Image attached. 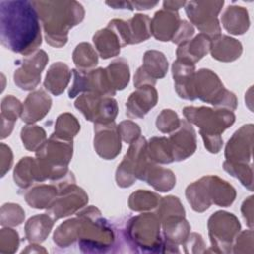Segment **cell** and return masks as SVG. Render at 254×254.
<instances>
[{"instance_id":"obj_1","label":"cell","mask_w":254,"mask_h":254,"mask_svg":"<svg viewBox=\"0 0 254 254\" xmlns=\"http://www.w3.org/2000/svg\"><path fill=\"white\" fill-rule=\"evenodd\" d=\"M0 40L6 49L23 56L38 51L42 35L33 1H0Z\"/></svg>"},{"instance_id":"obj_2","label":"cell","mask_w":254,"mask_h":254,"mask_svg":"<svg viewBox=\"0 0 254 254\" xmlns=\"http://www.w3.org/2000/svg\"><path fill=\"white\" fill-rule=\"evenodd\" d=\"M44 28L46 42L55 48L64 47L69 30L78 25L85 12L76 1H33Z\"/></svg>"},{"instance_id":"obj_3","label":"cell","mask_w":254,"mask_h":254,"mask_svg":"<svg viewBox=\"0 0 254 254\" xmlns=\"http://www.w3.org/2000/svg\"><path fill=\"white\" fill-rule=\"evenodd\" d=\"M186 120L199 128L204 147L209 153L217 154L223 145L221 134L235 122L232 111L206 106H187L183 109Z\"/></svg>"},{"instance_id":"obj_4","label":"cell","mask_w":254,"mask_h":254,"mask_svg":"<svg viewBox=\"0 0 254 254\" xmlns=\"http://www.w3.org/2000/svg\"><path fill=\"white\" fill-rule=\"evenodd\" d=\"M79 227L77 242L83 253H105L115 244L116 235L112 225L101 215L100 210L87 206L77 213Z\"/></svg>"},{"instance_id":"obj_5","label":"cell","mask_w":254,"mask_h":254,"mask_svg":"<svg viewBox=\"0 0 254 254\" xmlns=\"http://www.w3.org/2000/svg\"><path fill=\"white\" fill-rule=\"evenodd\" d=\"M72 154V141L63 140L52 134L36 151L39 182H56L65 177L69 172L67 167Z\"/></svg>"},{"instance_id":"obj_6","label":"cell","mask_w":254,"mask_h":254,"mask_svg":"<svg viewBox=\"0 0 254 254\" xmlns=\"http://www.w3.org/2000/svg\"><path fill=\"white\" fill-rule=\"evenodd\" d=\"M160 228L161 221L156 212H146L127 221L123 236L135 252L163 253V237Z\"/></svg>"},{"instance_id":"obj_7","label":"cell","mask_w":254,"mask_h":254,"mask_svg":"<svg viewBox=\"0 0 254 254\" xmlns=\"http://www.w3.org/2000/svg\"><path fill=\"white\" fill-rule=\"evenodd\" d=\"M193 89L195 98L216 108L233 111L237 107L235 94L226 89L217 74L210 69L201 68L195 71Z\"/></svg>"},{"instance_id":"obj_8","label":"cell","mask_w":254,"mask_h":254,"mask_svg":"<svg viewBox=\"0 0 254 254\" xmlns=\"http://www.w3.org/2000/svg\"><path fill=\"white\" fill-rule=\"evenodd\" d=\"M53 183L58 186L59 192L47 210L54 220L71 215L87 204L88 195L75 185L74 176L70 171L65 177Z\"/></svg>"},{"instance_id":"obj_9","label":"cell","mask_w":254,"mask_h":254,"mask_svg":"<svg viewBox=\"0 0 254 254\" xmlns=\"http://www.w3.org/2000/svg\"><path fill=\"white\" fill-rule=\"evenodd\" d=\"M150 162L147 155V141L144 137H139L130 144L122 162L117 167L115 173L117 186L129 188L136 180L142 181Z\"/></svg>"},{"instance_id":"obj_10","label":"cell","mask_w":254,"mask_h":254,"mask_svg":"<svg viewBox=\"0 0 254 254\" xmlns=\"http://www.w3.org/2000/svg\"><path fill=\"white\" fill-rule=\"evenodd\" d=\"M207 228L213 252H232L233 242L241 228L240 222L234 214L222 210L214 212L208 218Z\"/></svg>"},{"instance_id":"obj_11","label":"cell","mask_w":254,"mask_h":254,"mask_svg":"<svg viewBox=\"0 0 254 254\" xmlns=\"http://www.w3.org/2000/svg\"><path fill=\"white\" fill-rule=\"evenodd\" d=\"M224 1H189L186 2L185 11L190 23L201 34L211 40L221 35V28L217 19Z\"/></svg>"},{"instance_id":"obj_12","label":"cell","mask_w":254,"mask_h":254,"mask_svg":"<svg viewBox=\"0 0 254 254\" xmlns=\"http://www.w3.org/2000/svg\"><path fill=\"white\" fill-rule=\"evenodd\" d=\"M74 106L86 120L94 124H107L114 122L118 114L117 101L112 96L98 93H81L75 100Z\"/></svg>"},{"instance_id":"obj_13","label":"cell","mask_w":254,"mask_h":254,"mask_svg":"<svg viewBox=\"0 0 254 254\" xmlns=\"http://www.w3.org/2000/svg\"><path fill=\"white\" fill-rule=\"evenodd\" d=\"M73 82L68 90V97L74 98L79 93L91 92L105 96H113L116 91L111 87L105 69L98 67L91 70L72 69Z\"/></svg>"},{"instance_id":"obj_14","label":"cell","mask_w":254,"mask_h":254,"mask_svg":"<svg viewBox=\"0 0 254 254\" xmlns=\"http://www.w3.org/2000/svg\"><path fill=\"white\" fill-rule=\"evenodd\" d=\"M49 62L47 53L38 50L17 62L19 67L14 72L15 84L23 90L35 89L41 81V74Z\"/></svg>"},{"instance_id":"obj_15","label":"cell","mask_w":254,"mask_h":254,"mask_svg":"<svg viewBox=\"0 0 254 254\" xmlns=\"http://www.w3.org/2000/svg\"><path fill=\"white\" fill-rule=\"evenodd\" d=\"M169 64L166 56L159 51L149 50L144 54L143 64L134 75V86L136 88L152 85L154 86L157 79L163 78L168 71Z\"/></svg>"},{"instance_id":"obj_16","label":"cell","mask_w":254,"mask_h":254,"mask_svg":"<svg viewBox=\"0 0 254 254\" xmlns=\"http://www.w3.org/2000/svg\"><path fill=\"white\" fill-rule=\"evenodd\" d=\"M253 124H246L236 130L225 147V161L250 164L253 147Z\"/></svg>"},{"instance_id":"obj_17","label":"cell","mask_w":254,"mask_h":254,"mask_svg":"<svg viewBox=\"0 0 254 254\" xmlns=\"http://www.w3.org/2000/svg\"><path fill=\"white\" fill-rule=\"evenodd\" d=\"M94 150L104 160H113L121 151V137L114 122L94 124Z\"/></svg>"},{"instance_id":"obj_18","label":"cell","mask_w":254,"mask_h":254,"mask_svg":"<svg viewBox=\"0 0 254 254\" xmlns=\"http://www.w3.org/2000/svg\"><path fill=\"white\" fill-rule=\"evenodd\" d=\"M163 228V253H179V245L183 244L190 233V225L183 215H173L161 221Z\"/></svg>"},{"instance_id":"obj_19","label":"cell","mask_w":254,"mask_h":254,"mask_svg":"<svg viewBox=\"0 0 254 254\" xmlns=\"http://www.w3.org/2000/svg\"><path fill=\"white\" fill-rule=\"evenodd\" d=\"M176 162L190 158L196 150V135L193 127L187 120H181L180 126L168 138Z\"/></svg>"},{"instance_id":"obj_20","label":"cell","mask_w":254,"mask_h":254,"mask_svg":"<svg viewBox=\"0 0 254 254\" xmlns=\"http://www.w3.org/2000/svg\"><path fill=\"white\" fill-rule=\"evenodd\" d=\"M172 74L177 94L187 100H194V74L195 64L177 59L172 64Z\"/></svg>"},{"instance_id":"obj_21","label":"cell","mask_w":254,"mask_h":254,"mask_svg":"<svg viewBox=\"0 0 254 254\" xmlns=\"http://www.w3.org/2000/svg\"><path fill=\"white\" fill-rule=\"evenodd\" d=\"M158 101V92L152 85L137 88L126 102V115L131 119L143 118Z\"/></svg>"},{"instance_id":"obj_22","label":"cell","mask_w":254,"mask_h":254,"mask_svg":"<svg viewBox=\"0 0 254 254\" xmlns=\"http://www.w3.org/2000/svg\"><path fill=\"white\" fill-rule=\"evenodd\" d=\"M51 106V96L43 89L35 90L27 96L23 103L21 119L27 124H34L49 113Z\"/></svg>"},{"instance_id":"obj_23","label":"cell","mask_w":254,"mask_h":254,"mask_svg":"<svg viewBox=\"0 0 254 254\" xmlns=\"http://www.w3.org/2000/svg\"><path fill=\"white\" fill-rule=\"evenodd\" d=\"M181 19L177 11L167 9L159 10L155 13L150 23L151 35L158 41H172L178 31Z\"/></svg>"},{"instance_id":"obj_24","label":"cell","mask_w":254,"mask_h":254,"mask_svg":"<svg viewBox=\"0 0 254 254\" xmlns=\"http://www.w3.org/2000/svg\"><path fill=\"white\" fill-rule=\"evenodd\" d=\"M210 44L211 39L200 33L178 46L176 51L177 59L195 64L210 51Z\"/></svg>"},{"instance_id":"obj_25","label":"cell","mask_w":254,"mask_h":254,"mask_svg":"<svg viewBox=\"0 0 254 254\" xmlns=\"http://www.w3.org/2000/svg\"><path fill=\"white\" fill-rule=\"evenodd\" d=\"M241 43L231 37L220 35L211 40L210 54L213 59L222 63H230L237 60L242 54Z\"/></svg>"},{"instance_id":"obj_26","label":"cell","mask_w":254,"mask_h":254,"mask_svg":"<svg viewBox=\"0 0 254 254\" xmlns=\"http://www.w3.org/2000/svg\"><path fill=\"white\" fill-rule=\"evenodd\" d=\"M71 73L72 70H70L66 64L62 62L52 64L44 80L45 88L53 95H61L67 87L71 78Z\"/></svg>"},{"instance_id":"obj_27","label":"cell","mask_w":254,"mask_h":254,"mask_svg":"<svg viewBox=\"0 0 254 254\" xmlns=\"http://www.w3.org/2000/svg\"><path fill=\"white\" fill-rule=\"evenodd\" d=\"M24 198L26 202L33 208L44 209L48 208L58 195V186L51 182V184H42L30 187L24 190Z\"/></svg>"},{"instance_id":"obj_28","label":"cell","mask_w":254,"mask_h":254,"mask_svg":"<svg viewBox=\"0 0 254 254\" xmlns=\"http://www.w3.org/2000/svg\"><path fill=\"white\" fill-rule=\"evenodd\" d=\"M205 180L212 203L222 207H228L233 203L236 191L228 182L217 176H205Z\"/></svg>"},{"instance_id":"obj_29","label":"cell","mask_w":254,"mask_h":254,"mask_svg":"<svg viewBox=\"0 0 254 254\" xmlns=\"http://www.w3.org/2000/svg\"><path fill=\"white\" fill-rule=\"evenodd\" d=\"M142 181H145L156 190L166 192L175 187L176 176L170 169L160 167L157 164L150 162Z\"/></svg>"},{"instance_id":"obj_30","label":"cell","mask_w":254,"mask_h":254,"mask_svg":"<svg viewBox=\"0 0 254 254\" xmlns=\"http://www.w3.org/2000/svg\"><path fill=\"white\" fill-rule=\"evenodd\" d=\"M221 23L232 35H243L250 26L248 12L241 6H228L222 13Z\"/></svg>"},{"instance_id":"obj_31","label":"cell","mask_w":254,"mask_h":254,"mask_svg":"<svg viewBox=\"0 0 254 254\" xmlns=\"http://www.w3.org/2000/svg\"><path fill=\"white\" fill-rule=\"evenodd\" d=\"M54 219L49 213L37 214L28 219L25 224V236L31 243H41L49 236Z\"/></svg>"},{"instance_id":"obj_32","label":"cell","mask_w":254,"mask_h":254,"mask_svg":"<svg viewBox=\"0 0 254 254\" xmlns=\"http://www.w3.org/2000/svg\"><path fill=\"white\" fill-rule=\"evenodd\" d=\"M92 41L98 55L103 60L118 56L122 48L118 36L108 27L97 31L93 35Z\"/></svg>"},{"instance_id":"obj_33","label":"cell","mask_w":254,"mask_h":254,"mask_svg":"<svg viewBox=\"0 0 254 254\" xmlns=\"http://www.w3.org/2000/svg\"><path fill=\"white\" fill-rule=\"evenodd\" d=\"M23 104L13 95H7L1 102V139L8 137L13 131L17 118L22 114Z\"/></svg>"},{"instance_id":"obj_34","label":"cell","mask_w":254,"mask_h":254,"mask_svg":"<svg viewBox=\"0 0 254 254\" xmlns=\"http://www.w3.org/2000/svg\"><path fill=\"white\" fill-rule=\"evenodd\" d=\"M186 197L191 208L196 212H203L212 204L205 176L191 183L186 189Z\"/></svg>"},{"instance_id":"obj_35","label":"cell","mask_w":254,"mask_h":254,"mask_svg":"<svg viewBox=\"0 0 254 254\" xmlns=\"http://www.w3.org/2000/svg\"><path fill=\"white\" fill-rule=\"evenodd\" d=\"M13 178L16 185L22 190H27L35 183H38V170L36 158H22L14 169Z\"/></svg>"},{"instance_id":"obj_36","label":"cell","mask_w":254,"mask_h":254,"mask_svg":"<svg viewBox=\"0 0 254 254\" xmlns=\"http://www.w3.org/2000/svg\"><path fill=\"white\" fill-rule=\"evenodd\" d=\"M104 69L106 77L115 91L122 90L127 86L130 79V71L125 59L119 58L112 61Z\"/></svg>"},{"instance_id":"obj_37","label":"cell","mask_w":254,"mask_h":254,"mask_svg":"<svg viewBox=\"0 0 254 254\" xmlns=\"http://www.w3.org/2000/svg\"><path fill=\"white\" fill-rule=\"evenodd\" d=\"M127 22L128 45L142 43L151 37L150 23L151 19L148 15L136 14Z\"/></svg>"},{"instance_id":"obj_38","label":"cell","mask_w":254,"mask_h":254,"mask_svg":"<svg viewBox=\"0 0 254 254\" xmlns=\"http://www.w3.org/2000/svg\"><path fill=\"white\" fill-rule=\"evenodd\" d=\"M147 155L155 164H170L174 162L172 147L166 137H152L147 142Z\"/></svg>"},{"instance_id":"obj_39","label":"cell","mask_w":254,"mask_h":254,"mask_svg":"<svg viewBox=\"0 0 254 254\" xmlns=\"http://www.w3.org/2000/svg\"><path fill=\"white\" fill-rule=\"evenodd\" d=\"M79 227V217L76 215L74 218L67 219L60 224L54 232V242L62 248H66L77 241Z\"/></svg>"},{"instance_id":"obj_40","label":"cell","mask_w":254,"mask_h":254,"mask_svg":"<svg viewBox=\"0 0 254 254\" xmlns=\"http://www.w3.org/2000/svg\"><path fill=\"white\" fill-rule=\"evenodd\" d=\"M161 196L156 192L146 190H138L129 196L128 206L133 211H149L157 208Z\"/></svg>"},{"instance_id":"obj_41","label":"cell","mask_w":254,"mask_h":254,"mask_svg":"<svg viewBox=\"0 0 254 254\" xmlns=\"http://www.w3.org/2000/svg\"><path fill=\"white\" fill-rule=\"evenodd\" d=\"M79 130L80 124L76 117L71 113L64 112L59 115V117L57 118L53 135L63 140L72 141L79 132Z\"/></svg>"},{"instance_id":"obj_42","label":"cell","mask_w":254,"mask_h":254,"mask_svg":"<svg viewBox=\"0 0 254 254\" xmlns=\"http://www.w3.org/2000/svg\"><path fill=\"white\" fill-rule=\"evenodd\" d=\"M72 60L77 69L91 70L98 64V55L89 43L83 42L75 47Z\"/></svg>"},{"instance_id":"obj_43","label":"cell","mask_w":254,"mask_h":254,"mask_svg":"<svg viewBox=\"0 0 254 254\" xmlns=\"http://www.w3.org/2000/svg\"><path fill=\"white\" fill-rule=\"evenodd\" d=\"M21 140L28 151L36 152L46 142L47 134L42 127L28 124L21 130Z\"/></svg>"},{"instance_id":"obj_44","label":"cell","mask_w":254,"mask_h":254,"mask_svg":"<svg viewBox=\"0 0 254 254\" xmlns=\"http://www.w3.org/2000/svg\"><path fill=\"white\" fill-rule=\"evenodd\" d=\"M223 169L232 177L238 179L246 189L253 190V171L250 164L230 163L224 161Z\"/></svg>"},{"instance_id":"obj_45","label":"cell","mask_w":254,"mask_h":254,"mask_svg":"<svg viewBox=\"0 0 254 254\" xmlns=\"http://www.w3.org/2000/svg\"><path fill=\"white\" fill-rule=\"evenodd\" d=\"M156 214L158 215L160 221H162L165 218L173 215L185 216L186 211L177 196L168 195L165 197H161L160 202L156 208Z\"/></svg>"},{"instance_id":"obj_46","label":"cell","mask_w":254,"mask_h":254,"mask_svg":"<svg viewBox=\"0 0 254 254\" xmlns=\"http://www.w3.org/2000/svg\"><path fill=\"white\" fill-rule=\"evenodd\" d=\"M25 219L24 209L17 203H5L1 206L0 224L5 227L20 225Z\"/></svg>"},{"instance_id":"obj_47","label":"cell","mask_w":254,"mask_h":254,"mask_svg":"<svg viewBox=\"0 0 254 254\" xmlns=\"http://www.w3.org/2000/svg\"><path fill=\"white\" fill-rule=\"evenodd\" d=\"M181 120L178 114L172 109H164L157 116L156 126L162 133H172L179 128Z\"/></svg>"},{"instance_id":"obj_48","label":"cell","mask_w":254,"mask_h":254,"mask_svg":"<svg viewBox=\"0 0 254 254\" xmlns=\"http://www.w3.org/2000/svg\"><path fill=\"white\" fill-rule=\"evenodd\" d=\"M20 239L16 230L6 227L0 230V252L3 254L15 253L19 247Z\"/></svg>"},{"instance_id":"obj_49","label":"cell","mask_w":254,"mask_h":254,"mask_svg":"<svg viewBox=\"0 0 254 254\" xmlns=\"http://www.w3.org/2000/svg\"><path fill=\"white\" fill-rule=\"evenodd\" d=\"M253 231L252 229L243 230L236 236L233 245V253H252L253 252Z\"/></svg>"},{"instance_id":"obj_50","label":"cell","mask_w":254,"mask_h":254,"mask_svg":"<svg viewBox=\"0 0 254 254\" xmlns=\"http://www.w3.org/2000/svg\"><path fill=\"white\" fill-rule=\"evenodd\" d=\"M119 135L121 139L127 143L131 144L141 137V129L138 124L131 120H124L117 125Z\"/></svg>"},{"instance_id":"obj_51","label":"cell","mask_w":254,"mask_h":254,"mask_svg":"<svg viewBox=\"0 0 254 254\" xmlns=\"http://www.w3.org/2000/svg\"><path fill=\"white\" fill-rule=\"evenodd\" d=\"M183 246H185V252L186 253H203L207 252L205 249V243L198 233H190L186 241L183 243Z\"/></svg>"},{"instance_id":"obj_52","label":"cell","mask_w":254,"mask_h":254,"mask_svg":"<svg viewBox=\"0 0 254 254\" xmlns=\"http://www.w3.org/2000/svg\"><path fill=\"white\" fill-rule=\"evenodd\" d=\"M193 34H194L193 26L190 23H189L188 21L181 20L178 31L176 32L174 38L172 39V42L179 46L180 44L190 40L191 37L193 36Z\"/></svg>"},{"instance_id":"obj_53","label":"cell","mask_w":254,"mask_h":254,"mask_svg":"<svg viewBox=\"0 0 254 254\" xmlns=\"http://www.w3.org/2000/svg\"><path fill=\"white\" fill-rule=\"evenodd\" d=\"M13 164V153L9 146L4 143L0 144V169L1 177H4L5 174L11 169Z\"/></svg>"},{"instance_id":"obj_54","label":"cell","mask_w":254,"mask_h":254,"mask_svg":"<svg viewBox=\"0 0 254 254\" xmlns=\"http://www.w3.org/2000/svg\"><path fill=\"white\" fill-rule=\"evenodd\" d=\"M241 213L249 228L253 227V196L247 197L241 205Z\"/></svg>"},{"instance_id":"obj_55","label":"cell","mask_w":254,"mask_h":254,"mask_svg":"<svg viewBox=\"0 0 254 254\" xmlns=\"http://www.w3.org/2000/svg\"><path fill=\"white\" fill-rule=\"evenodd\" d=\"M133 10H149L153 7L158 5V2H151V1H133L131 2Z\"/></svg>"},{"instance_id":"obj_56","label":"cell","mask_w":254,"mask_h":254,"mask_svg":"<svg viewBox=\"0 0 254 254\" xmlns=\"http://www.w3.org/2000/svg\"><path fill=\"white\" fill-rule=\"evenodd\" d=\"M185 5H186V1H164V3H163L164 9L171 10V11H177V12L180 8L185 7Z\"/></svg>"},{"instance_id":"obj_57","label":"cell","mask_w":254,"mask_h":254,"mask_svg":"<svg viewBox=\"0 0 254 254\" xmlns=\"http://www.w3.org/2000/svg\"><path fill=\"white\" fill-rule=\"evenodd\" d=\"M106 4L113 9H128V10H133L131 2L130 1H121V2H106Z\"/></svg>"},{"instance_id":"obj_58","label":"cell","mask_w":254,"mask_h":254,"mask_svg":"<svg viewBox=\"0 0 254 254\" xmlns=\"http://www.w3.org/2000/svg\"><path fill=\"white\" fill-rule=\"evenodd\" d=\"M46 252L47 250L41 245H39L38 243H32L22 251V253H46Z\"/></svg>"}]
</instances>
